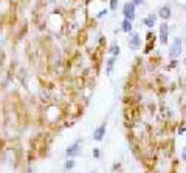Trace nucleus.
Masks as SVG:
<instances>
[{"label": "nucleus", "instance_id": "obj_1", "mask_svg": "<svg viewBox=\"0 0 186 173\" xmlns=\"http://www.w3.org/2000/svg\"><path fill=\"white\" fill-rule=\"evenodd\" d=\"M81 147H82V141H76L74 144H71L68 148H67V156L68 158H74V156H78L79 153H81Z\"/></svg>", "mask_w": 186, "mask_h": 173}, {"label": "nucleus", "instance_id": "obj_2", "mask_svg": "<svg viewBox=\"0 0 186 173\" xmlns=\"http://www.w3.org/2000/svg\"><path fill=\"white\" fill-rule=\"evenodd\" d=\"M123 14H124V17H126L127 20L133 22V19H135V5H133V2L124 5V8H123Z\"/></svg>", "mask_w": 186, "mask_h": 173}, {"label": "nucleus", "instance_id": "obj_3", "mask_svg": "<svg viewBox=\"0 0 186 173\" xmlns=\"http://www.w3.org/2000/svg\"><path fill=\"white\" fill-rule=\"evenodd\" d=\"M180 53H181V39L177 37V39L174 40V43H172V48H171V51H169V56H171L172 59H175L177 56H180Z\"/></svg>", "mask_w": 186, "mask_h": 173}, {"label": "nucleus", "instance_id": "obj_4", "mask_svg": "<svg viewBox=\"0 0 186 173\" xmlns=\"http://www.w3.org/2000/svg\"><path fill=\"white\" fill-rule=\"evenodd\" d=\"M167 36H169V28H167V23L160 25V40H161V43H166V42H167Z\"/></svg>", "mask_w": 186, "mask_h": 173}, {"label": "nucleus", "instance_id": "obj_5", "mask_svg": "<svg viewBox=\"0 0 186 173\" xmlns=\"http://www.w3.org/2000/svg\"><path fill=\"white\" fill-rule=\"evenodd\" d=\"M104 134H106V125H101V127H98L95 131H93V139L99 142V141H103Z\"/></svg>", "mask_w": 186, "mask_h": 173}, {"label": "nucleus", "instance_id": "obj_6", "mask_svg": "<svg viewBox=\"0 0 186 173\" xmlns=\"http://www.w3.org/2000/svg\"><path fill=\"white\" fill-rule=\"evenodd\" d=\"M129 45H130L132 50H138V48H140V36H138L137 33H132V34H130V42H129Z\"/></svg>", "mask_w": 186, "mask_h": 173}, {"label": "nucleus", "instance_id": "obj_7", "mask_svg": "<svg viewBox=\"0 0 186 173\" xmlns=\"http://www.w3.org/2000/svg\"><path fill=\"white\" fill-rule=\"evenodd\" d=\"M155 22H157V16L155 14H150V16H147L146 19H143V23L146 25V27H154L155 25Z\"/></svg>", "mask_w": 186, "mask_h": 173}, {"label": "nucleus", "instance_id": "obj_8", "mask_svg": "<svg viewBox=\"0 0 186 173\" xmlns=\"http://www.w3.org/2000/svg\"><path fill=\"white\" fill-rule=\"evenodd\" d=\"M163 20H167L169 17H171V8L169 6H163L161 10H160V14H158Z\"/></svg>", "mask_w": 186, "mask_h": 173}, {"label": "nucleus", "instance_id": "obj_9", "mask_svg": "<svg viewBox=\"0 0 186 173\" xmlns=\"http://www.w3.org/2000/svg\"><path fill=\"white\" fill-rule=\"evenodd\" d=\"M121 25H123V27H121V30H123L124 33H132V22H130V20H127V19H126Z\"/></svg>", "mask_w": 186, "mask_h": 173}, {"label": "nucleus", "instance_id": "obj_10", "mask_svg": "<svg viewBox=\"0 0 186 173\" xmlns=\"http://www.w3.org/2000/svg\"><path fill=\"white\" fill-rule=\"evenodd\" d=\"M113 65H115V56H113V57H110V59L107 60V70H106V71H107V74H110V73H112Z\"/></svg>", "mask_w": 186, "mask_h": 173}, {"label": "nucleus", "instance_id": "obj_11", "mask_svg": "<svg viewBox=\"0 0 186 173\" xmlns=\"http://www.w3.org/2000/svg\"><path fill=\"white\" fill-rule=\"evenodd\" d=\"M110 53H112L113 56H118V54H120V47H118V45H113L112 50H110Z\"/></svg>", "mask_w": 186, "mask_h": 173}, {"label": "nucleus", "instance_id": "obj_12", "mask_svg": "<svg viewBox=\"0 0 186 173\" xmlns=\"http://www.w3.org/2000/svg\"><path fill=\"white\" fill-rule=\"evenodd\" d=\"M74 167V161H67L65 162V168H73Z\"/></svg>", "mask_w": 186, "mask_h": 173}, {"label": "nucleus", "instance_id": "obj_13", "mask_svg": "<svg viewBox=\"0 0 186 173\" xmlns=\"http://www.w3.org/2000/svg\"><path fill=\"white\" fill-rule=\"evenodd\" d=\"M118 5V0H110V10H116Z\"/></svg>", "mask_w": 186, "mask_h": 173}, {"label": "nucleus", "instance_id": "obj_14", "mask_svg": "<svg viewBox=\"0 0 186 173\" xmlns=\"http://www.w3.org/2000/svg\"><path fill=\"white\" fill-rule=\"evenodd\" d=\"M106 14H107V10H103V11H101V13L98 14V17H104Z\"/></svg>", "mask_w": 186, "mask_h": 173}, {"label": "nucleus", "instance_id": "obj_15", "mask_svg": "<svg viewBox=\"0 0 186 173\" xmlns=\"http://www.w3.org/2000/svg\"><path fill=\"white\" fill-rule=\"evenodd\" d=\"M143 3V0H133V5L137 6V5H141Z\"/></svg>", "mask_w": 186, "mask_h": 173}, {"label": "nucleus", "instance_id": "obj_16", "mask_svg": "<svg viewBox=\"0 0 186 173\" xmlns=\"http://www.w3.org/2000/svg\"><path fill=\"white\" fill-rule=\"evenodd\" d=\"M181 156H183V159H184V161H186V148H184V150H183V154H181Z\"/></svg>", "mask_w": 186, "mask_h": 173}]
</instances>
